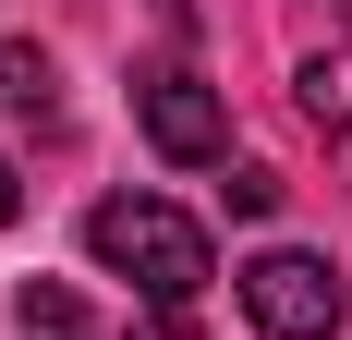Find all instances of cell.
Instances as JSON below:
<instances>
[{
	"mask_svg": "<svg viewBox=\"0 0 352 340\" xmlns=\"http://www.w3.org/2000/svg\"><path fill=\"white\" fill-rule=\"evenodd\" d=\"M85 255H98L109 279H134L146 304H195V292L219 279L207 231H195L182 206H158V195H109L98 219H85Z\"/></svg>",
	"mask_w": 352,
	"mask_h": 340,
	"instance_id": "6da1fadb",
	"label": "cell"
},
{
	"mask_svg": "<svg viewBox=\"0 0 352 340\" xmlns=\"http://www.w3.org/2000/svg\"><path fill=\"white\" fill-rule=\"evenodd\" d=\"M243 316L267 340H328L352 316V292H340V268H328V255H304V243H267V255H255L243 268Z\"/></svg>",
	"mask_w": 352,
	"mask_h": 340,
	"instance_id": "7a4b0ae2",
	"label": "cell"
},
{
	"mask_svg": "<svg viewBox=\"0 0 352 340\" xmlns=\"http://www.w3.org/2000/svg\"><path fill=\"white\" fill-rule=\"evenodd\" d=\"M146 146H158L170 170L231 158V109H219V85H207V73H158V85H146Z\"/></svg>",
	"mask_w": 352,
	"mask_h": 340,
	"instance_id": "3957f363",
	"label": "cell"
},
{
	"mask_svg": "<svg viewBox=\"0 0 352 340\" xmlns=\"http://www.w3.org/2000/svg\"><path fill=\"white\" fill-rule=\"evenodd\" d=\"M0 109H12V122H36V134L61 122V73H49V49H36V36H0Z\"/></svg>",
	"mask_w": 352,
	"mask_h": 340,
	"instance_id": "277c9868",
	"label": "cell"
},
{
	"mask_svg": "<svg viewBox=\"0 0 352 340\" xmlns=\"http://www.w3.org/2000/svg\"><path fill=\"white\" fill-rule=\"evenodd\" d=\"M292 85H304V122H316V134H352V49H316Z\"/></svg>",
	"mask_w": 352,
	"mask_h": 340,
	"instance_id": "5b68a950",
	"label": "cell"
},
{
	"mask_svg": "<svg viewBox=\"0 0 352 340\" xmlns=\"http://www.w3.org/2000/svg\"><path fill=\"white\" fill-rule=\"evenodd\" d=\"M12 328L25 340H85V304H73L61 279H25V292H12Z\"/></svg>",
	"mask_w": 352,
	"mask_h": 340,
	"instance_id": "8992f818",
	"label": "cell"
},
{
	"mask_svg": "<svg viewBox=\"0 0 352 340\" xmlns=\"http://www.w3.org/2000/svg\"><path fill=\"white\" fill-rule=\"evenodd\" d=\"M219 195H231V219H267V206H280V170H231Z\"/></svg>",
	"mask_w": 352,
	"mask_h": 340,
	"instance_id": "52a82bcc",
	"label": "cell"
},
{
	"mask_svg": "<svg viewBox=\"0 0 352 340\" xmlns=\"http://www.w3.org/2000/svg\"><path fill=\"white\" fill-rule=\"evenodd\" d=\"M122 340H207V328H195V304H146Z\"/></svg>",
	"mask_w": 352,
	"mask_h": 340,
	"instance_id": "ba28073f",
	"label": "cell"
},
{
	"mask_svg": "<svg viewBox=\"0 0 352 340\" xmlns=\"http://www.w3.org/2000/svg\"><path fill=\"white\" fill-rule=\"evenodd\" d=\"M12 206H25V182H12V158H0V231H12Z\"/></svg>",
	"mask_w": 352,
	"mask_h": 340,
	"instance_id": "9c48e42d",
	"label": "cell"
}]
</instances>
